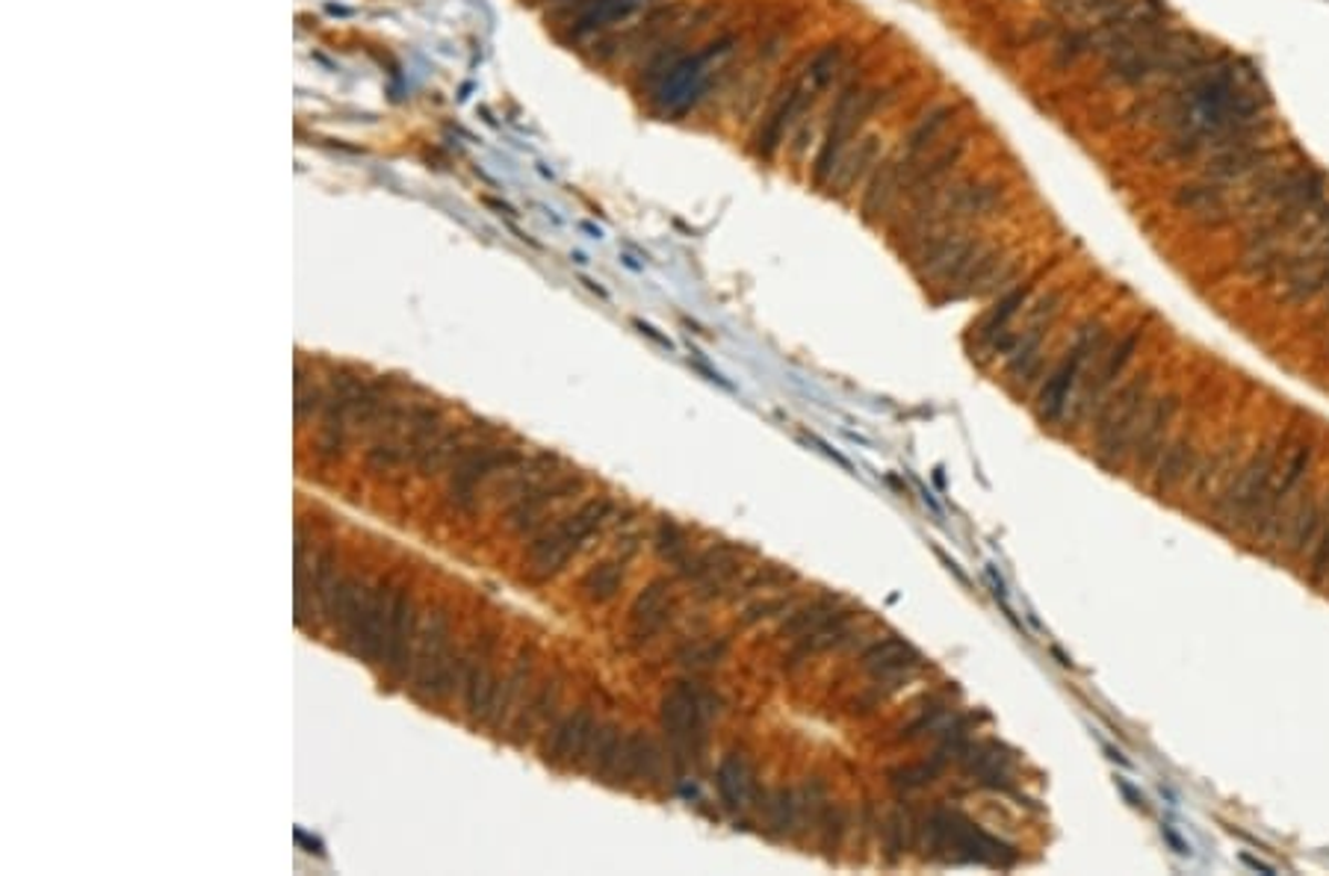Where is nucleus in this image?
I'll use <instances>...</instances> for the list:
<instances>
[{"mask_svg": "<svg viewBox=\"0 0 1329 876\" xmlns=\"http://www.w3.org/2000/svg\"><path fill=\"white\" fill-rule=\"evenodd\" d=\"M1150 389V372L1134 375L1125 387L1111 393L1105 398V405L1099 407V414L1093 416V425H1097V460L1102 467L1117 469L1129 458L1138 425H1141L1143 414H1146V407L1152 401Z\"/></svg>", "mask_w": 1329, "mask_h": 876, "instance_id": "8", "label": "nucleus"}, {"mask_svg": "<svg viewBox=\"0 0 1329 876\" xmlns=\"http://www.w3.org/2000/svg\"><path fill=\"white\" fill-rule=\"evenodd\" d=\"M955 104L934 106V109H928V113L922 115L920 122L911 127V133L890 150V157L881 159V166L874 168V175L869 177L863 201H860V212H863V219L869 221V225H878V221L886 219L890 212H895L904 186L911 184V177L920 171L922 163L937 150V145L948 133V127L955 124Z\"/></svg>", "mask_w": 1329, "mask_h": 876, "instance_id": "1", "label": "nucleus"}, {"mask_svg": "<svg viewBox=\"0 0 1329 876\" xmlns=\"http://www.w3.org/2000/svg\"><path fill=\"white\" fill-rule=\"evenodd\" d=\"M419 628L417 614H414V602H411L408 591H393V608L391 623H387V640H384V670L391 672L393 679H405L414 664V644H417Z\"/></svg>", "mask_w": 1329, "mask_h": 876, "instance_id": "21", "label": "nucleus"}, {"mask_svg": "<svg viewBox=\"0 0 1329 876\" xmlns=\"http://www.w3.org/2000/svg\"><path fill=\"white\" fill-rule=\"evenodd\" d=\"M854 619H856L854 608H842L837 617L830 619L828 626L819 628V632H812V635L801 637V640H795L792 649H789V655L783 658L786 667H798V664L810 661V658H816V655L830 653V649H839V646L848 640V635H851V623H854Z\"/></svg>", "mask_w": 1329, "mask_h": 876, "instance_id": "31", "label": "nucleus"}, {"mask_svg": "<svg viewBox=\"0 0 1329 876\" xmlns=\"http://www.w3.org/2000/svg\"><path fill=\"white\" fill-rule=\"evenodd\" d=\"M925 826V838H928L931 856L943 858V862H955V865H999L1010 867L1019 858V853L1001 838L984 832L975 821H969L966 814L952 812V809H937L928 814Z\"/></svg>", "mask_w": 1329, "mask_h": 876, "instance_id": "6", "label": "nucleus"}, {"mask_svg": "<svg viewBox=\"0 0 1329 876\" xmlns=\"http://www.w3.org/2000/svg\"><path fill=\"white\" fill-rule=\"evenodd\" d=\"M839 611H842V605H839L837 596H819V599L807 602V605H801V608H795L789 617L783 619V626L777 628V637H783V640H801V637L812 635V632H819V628H824L830 623V619L837 617Z\"/></svg>", "mask_w": 1329, "mask_h": 876, "instance_id": "33", "label": "nucleus"}, {"mask_svg": "<svg viewBox=\"0 0 1329 876\" xmlns=\"http://www.w3.org/2000/svg\"><path fill=\"white\" fill-rule=\"evenodd\" d=\"M1176 414H1179L1176 393H1167V396L1152 398L1150 407H1146V414H1143L1141 425H1138L1132 451H1129V458H1132L1134 469H1152L1155 463H1159L1161 451L1167 449L1170 431H1173Z\"/></svg>", "mask_w": 1329, "mask_h": 876, "instance_id": "19", "label": "nucleus"}, {"mask_svg": "<svg viewBox=\"0 0 1329 876\" xmlns=\"http://www.w3.org/2000/svg\"><path fill=\"white\" fill-rule=\"evenodd\" d=\"M943 768H946V764L931 755V759L916 761V764H904V768L890 770V785H893L895 791H920V788L937 782Z\"/></svg>", "mask_w": 1329, "mask_h": 876, "instance_id": "39", "label": "nucleus"}, {"mask_svg": "<svg viewBox=\"0 0 1329 876\" xmlns=\"http://www.w3.org/2000/svg\"><path fill=\"white\" fill-rule=\"evenodd\" d=\"M656 7V0H589L585 7L577 9V18L568 27L571 39H589V35H609L617 30H633L651 9Z\"/></svg>", "mask_w": 1329, "mask_h": 876, "instance_id": "18", "label": "nucleus"}, {"mask_svg": "<svg viewBox=\"0 0 1329 876\" xmlns=\"http://www.w3.org/2000/svg\"><path fill=\"white\" fill-rule=\"evenodd\" d=\"M881 133H863L860 139L851 142L845 154L839 157L824 189L830 195H837V198H848L856 186L865 184L874 175V168L881 166Z\"/></svg>", "mask_w": 1329, "mask_h": 876, "instance_id": "23", "label": "nucleus"}, {"mask_svg": "<svg viewBox=\"0 0 1329 876\" xmlns=\"http://www.w3.org/2000/svg\"><path fill=\"white\" fill-rule=\"evenodd\" d=\"M612 511H615V504L609 502V499H591V502L580 504L573 513L553 522V525H550L541 538H536V543L529 546V575L538 578V582H544V578H553L556 573H562L564 564L580 552L582 543H585L591 534H598V529L612 517Z\"/></svg>", "mask_w": 1329, "mask_h": 876, "instance_id": "7", "label": "nucleus"}, {"mask_svg": "<svg viewBox=\"0 0 1329 876\" xmlns=\"http://www.w3.org/2000/svg\"><path fill=\"white\" fill-rule=\"evenodd\" d=\"M741 566H745V555L739 546L733 543H713L704 552H692L679 575L697 587L700 599H718L727 591H733V584L739 578Z\"/></svg>", "mask_w": 1329, "mask_h": 876, "instance_id": "16", "label": "nucleus"}, {"mask_svg": "<svg viewBox=\"0 0 1329 876\" xmlns=\"http://www.w3.org/2000/svg\"><path fill=\"white\" fill-rule=\"evenodd\" d=\"M801 437H803V440H807V442H810V446H816V449H819L821 455H828V458L833 460V463H839V467H842V469H848V472H854V467H851V460H848V458H842V455H839V451H833V449H830L828 442L821 440V437H816V434H807V431H803Z\"/></svg>", "mask_w": 1329, "mask_h": 876, "instance_id": "48", "label": "nucleus"}, {"mask_svg": "<svg viewBox=\"0 0 1329 876\" xmlns=\"http://www.w3.org/2000/svg\"><path fill=\"white\" fill-rule=\"evenodd\" d=\"M727 649H730L727 637H700V640H692V644L679 649L677 664H683L688 670H706V667L721 664Z\"/></svg>", "mask_w": 1329, "mask_h": 876, "instance_id": "38", "label": "nucleus"}, {"mask_svg": "<svg viewBox=\"0 0 1329 876\" xmlns=\"http://www.w3.org/2000/svg\"><path fill=\"white\" fill-rule=\"evenodd\" d=\"M1311 582L1320 584L1329 575V522L1320 529V538L1315 540V552H1311Z\"/></svg>", "mask_w": 1329, "mask_h": 876, "instance_id": "47", "label": "nucleus"}, {"mask_svg": "<svg viewBox=\"0 0 1329 876\" xmlns=\"http://www.w3.org/2000/svg\"><path fill=\"white\" fill-rule=\"evenodd\" d=\"M653 549H656V555H660L662 561H668V564L677 566V570H683V564L692 557V540H688L686 529H679L677 522L668 520V517H662V520L656 522Z\"/></svg>", "mask_w": 1329, "mask_h": 876, "instance_id": "37", "label": "nucleus"}, {"mask_svg": "<svg viewBox=\"0 0 1329 876\" xmlns=\"http://www.w3.org/2000/svg\"><path fill=\"white\" fill-rule=\"evenodd\" d=\"M391 608L393 591H387L384 584L370 587L366 599L361 602V608L355 611V617L343 626L349 653L357 655V658L366 664L382 661L384 640H387V623H391Z\"/></svg>", "mask_w": 1329, "mask_h": 876, "instance_id": "14", "label": "nucleus"}, {"mask_svg": "<svg viewBox=\"0 0 1329 876\" xmlns=\"http://www.w3.org/2000/svg\"><path fill=\"white\" fill-rule=\"evenodd\" d=\"M556 702H559V685L556 681H544L541 688H538V693L532 699H529L527 711H523V723H527V729H532V726L544 723L547 717L556 711Z\"/></svg>", "mask_w": 1329, "mask_h": 876, "instance_id": "42", "label": "nucleus"}, {"mask_svg": "<svg viewBox=\"0 0 1329 876\" xmlns=\"http://www.w3.org/2000/svg\"><path fill=\"white\" fill-rule=\"evenodd\" d=\"M624 575H626V557H609V561H600V564L591 566L589 573L580 578L582 596H585L589 602H594V605H603V602L615 599L617 591H621V584H624Z\"/></svg>", "mask_w": 1329, "mask_h": 876, "instance_id": "34", "label": "nucleus"}, {"mask_svg": "<svg viewBox=\"0 0 1329 876\" xmlns=\"http://www.w3.org/2000/svg\"><path fill=\"white\" fill-rule=\"evenodd\" d=\"M1108 343V327L1102 322H1088L1081 325L1072 345L1063 352L1052 375L1046 378V384L1037 393V416L1044 423H1061L1067 407L1072 401V393L1079 389L1084 372H1088L1090 361L1097 357L1099 348Z\"/></svg>", "mask_w": 1329, "mask_h": 876, "instance_id": "10", "label": "nucleus"}, {"mask_svg": "<svg viewBox=\"0 0 1329 876\" xmlns=\"http://www.w3.org/2000/svg\"><path fill=\"white\" fill-rule=\"evenodd\" d=\"M789 605H792L789 596H762V599L750 602L748 608H745V614H741V626H754V623L771 619V617H777V614H786Z\"/></svg>", "mask_w": 1329, "mask_h": 876, "instance_id": "43", "label": "nucleus"}, {"mask_svg": "<svg viewBox=\"0 0 1329 876\" xmlns=\"http://www.w3.org/2000/svg\"><path fill=\"white\" fill-rule=\"evenodd\" d=\"M961 764L969 776H975L987 788H1008L1010 785V752L1001 747L999 741H978L969 743L961 755Z\"/></svg>", "mask_w": 1329, "mask_h": 876, "instance_id": "30", "label": "nucleus"}, {"mask_svg": "<svg viewBox=\"0 0 1329 876\" xmlns=\"http://www.w3.org/2000/svg\"><path fill=\"white\" fill-rule=\"evenodd\" d=\"M739 48V33L724 30L706 42L700 51L683 53L656 83H653V109L662 115H683L692 106L713 95L718 80L727 77L733 53Z\"/></svg>", "mask_w": 1329, "mask_h": 876, "instance_id": "3", "label": "nucleus"}, {"mask_svg": "<svg viewBox=\"0 0 1329 876\" xmlns=\"http://www.w3.org/2000/svg\"><path fill=\"white\" fill-rule=\"evenodd\" d=\"M1031 290H1035V283H1017V286L1001 292L999 301L984 313L978 327H975V348L990 352V345L996 343L1005 331H1010V327L1017 325V316L1022 313V307H1028Z\"/></svg>", "mask_w": 1329, "mask_h": 876, "instance_id": "29", "label": "nucleus"}, {"mask_svg": "<svg viewBox=\"0 0 1329 876\" xmlns=\"http://www.w3.org/2000/svg\"><path fill=\"white\" fill-rule=\"evenodd\" d=\"M718 800L730 814H739L757 800V773L745 752H727L715 770Z\"/></svg>", "mask_w": 1329, "mask_h": 876, "instance_id": "25", "label": "nucleus"}, {"mask_svg": "<svg viewBox=\"0 0 1329 876\" xmlns=\"http://www.w3.org/2000/svg\"><path fill=\"white\" fill-rule=\"evenodd\" d=\"M1311 458H1315V449H1311L1309 442H1297L1288 455L1283 458V467H1279V472H1276V481L1274 487H1270V496H1267L1265 508H1261V513L1256 517V522H1253V534H1258V538L1265 540H1276L1279 534H1283L1285 529V520L1291 517V511L1297 508V502H1294V493L1300 490L1302 478H1306V472H1309V463Z\"/></svg>", "mask_w": 1329, "mask_h": 876, "instance_id": "13", "label": "nucleus"}, {"mask_svg": "<svg viewBox=\"0 0 1329 876\" xmlns=\"http://www.w3.org/2000/svg\"><path fill=\"white\" fill-rule=\"evenodd\" d=\"M662 764H665V755H662L660 743L653 741L647 732H630L624 734L612 776L624 779V782H638V779L656 782L662 773Z\"/></svg>", "mask_w": 1329, "mask_h": 876, "instance_id": "28", "label": "nucleus"}, {"mask_svg": "<svg viewBox=\"0 0 1329 876\" xmlns=\"http://www.w3.org/2000/svg\"><path fill=\"white\" fill-rule=\"evenodd\" d=\"M320 405H322V389H316V387L304 389L302 369H295V419L304 423L308 416H313V410H316Z\"/></svg>", "mask_w": 1329, "mask_h": 876, "instance_id": "45", "label": "nucleus"}, {"mask_svg": "<svg viewBox=\"0 0 1329 876\" xmlns=\"http://www.w3.org/2000/svg\"><path fill=\"white\" fill-rule=\"evenodd\" d=\"M523 455L518 449H494V446H476L467 449L458 458L456 469H453V481H449V502L456 504L458 511H470L476 504V493L479 484L488 481L494 472H511L523 463Z\"/></svg>", "mask_w": 1329, "mask_h": 876, "instance_id": "15", "label": "nucleus"}, {"mask_svg": "<svg viewBox=\"0 0 1329 876\" xmlns=\"http://www.w3.org/2000/svg\"><path fill=\"white\" fill-rule=\"evenodd\" d=\"M1291 442V434L1276 437V440L1265 442L1261 449H1256L1244 463H1240L1238 476H1232L1229 487L1217 496L1214 511L1221 517L1226 529H1253V522L1265 508L1270 487L1276 481V472L1283 467L1285 446Z\"/></svg>", "mask_w": 1329, "mask_h": 876, "instance_id": "5", "label": "nucleus"}, {"mask_svg": "<svg viewBox=\"0 0 1329 876\" xmlns=\"http://www.w3.org/2000/svg\"><path fill=\"white\" fill-rule=\"evenodd\" d=\"M721 711V697L692 679L674 681L660 702L662 732L679 752H697L706 723Z\"/></svg>", "mask_w": 1329, "mask_h": 876, "instance_id": "9", "label": "nucleus"}, {"mask_svg": "<svg viewBox=\"0 0 1329 876\" xmlns=\"http://www.w3.org/2000/svg\"><path fill=\"white\" fill-rule=\"evenodd\" d=\"M580 490L582 478L577 476H556L553 481H544V478H541V481H536V484L527 487V490H520L518 496H511L506 520H509V525L515 531L532 529L553 504L568 502V499L580 493Z\"/></svg>", "mask_w": 1329, "mask_h": 876, "instance_id": "20", "label": "nucleus"}, {"mask_svg": "<svg viewBox=\"0 0 1329 876\" xmlns=\"http://www.w3.org/2000/svg\"><path fill=\"white\" fill-rule=\"evenodd\" d=\"M1173 207L1196 219L1200 225H1212V228L1238 216V201H1235L1229 186L1214 184V180H1205V177H1196L1191 184L1179 186L1173 192Z\"/></svg>", "mask_w": 1329, "mask_h": 876, "instance_id": "22", "label": "nucleus"}, {"mask_svg": "<svg viewBox=\"0 0 1329 876\" xmlns=\"http://www.w3.org/2000/svg\"><path fill=\"white\" fill-rule=\"evenodd\" d=\"M952 720H955V711H948V706L925 708L916 720H911V723L899 732V741L911 743L920 741V738H928V734H939Z\"/></svg>", "mask_w": 1329, "mask_h": 876, "instance_id": "41", "label": "nucleus"}, {"mask_svg": "<svg viewBox=\"0 0 1329 876\" xmlns=\"http://www.w3.org/2000/svg\"><path fill=\"white\" fill-rule=\"evenodd\" d=\"M635 327H638V331H642L644 336H651L653 343H660L662 348H668V352H671V348H674V343H671L668 336H662L660 331H656V327H653V325H647V322H635Z\"/></svg>", "mask_w": 1329, "mask_h": 876, "instance_id": "49", "label": "nucleus"}, {"mask_svg": "<svg viewBox=\"0 0 1329 876\" xmlns=\"http://www.w3.org/2000/svg\"><path fill=\"white\" fill-rule=\"evenodd\" d=\"M886 101H890V86H881V83L869 86L863 80L851 77L845 86L839 88L837 104L830 106L828 127H824V136H821L819 154H816V163H812V184L821 186V189L828 186L839 157L845 154L851 142L860 139V136H856L860 127H863Z\"/></svg>", "mask_w": 1329, "mask_h": 876, "instance_id": "4", "label": "nucleus"}, {"mask_svg": "<svg viewBox=\"0 0 1329 876\" xmlns=\"http://www.w3.org/2000/svg\"><path fill=\"white\" fill-rule=\"evenodd\" d=\"M594 732H598L594 711L589 706L577 708L573 715H568L553 726V734H550V741L544 747V759L550 764H559V768L562 764H580L589 755Z\"/></svg>", "mask_w": 1329, "mask_h": 876, "instance_id": "24", "label": "nucleus"}, {"mask_svg": "<svg viewBox=\"0 0 1329 876\" xmlns=\"http://www.w3.org/2000/svg\"><path fill=\"white\" fill-rule=\"evenodd\" d=\"M789 578H795V575L792 573H783V570H777V566H766V570H759L757 575H750L748 582H741V587H736V593H733V596H745V593L766 591V587H775V584H783V582H789Z\"/></svg>", "mask_w": 1329, "mask_h": 876, "instance_id": "46", "label": "nucleus"}, {"mask_svg": "<svg viewBox=\"0 0 1329 876\" xmlns=\"http://www.w3.org/2000/svg\"><path fill=\"white\" fill-rule=\"evenodd\" d=\"M488 649H491V640H488L482 655L465 658L461 685H465L467 715L474 717V720H491V717L497 715V699H500L502 681L497 679V672H494L491 661H488Z\"/></svg>", "mask_w": 1329, "mask_h": 876, "instance_id": "26", "label": "nucleus"}, {"mask_svg": "<svg viewBox=\"0 0 1329 876\" xmlns=\"http://www.w3.org/2000/svg\"><path fill=\"white\" fill-rule=\"evenodd\" d=\"M911 832L913 817L904 812V809H893V812L886 814V821H883V844H886L890 862H895V858H902L904 853H907V847H911Z\"/></svg>", "mask_w": 1329, "mask_h": 876, "instance_id": "40", "label": "nucleus"}, {"mask_svg": "<svg viewBox=\"0 0 1329 876\" xmlns=\"http://www.w3.org/2000/svg\"><path fill=\"white\" fill-rule=\"evenodd\" d=\"M674 611H677L674 578H653V582L635 596L633 605H630V617H626V637H630V644H651L653 637L660 635L662 628L674 619Z\"/></svg>", "mask_w": 1329, "mask_h": 876, "instance_id": "17", "label": "nucleus"}, {"mask_svg": "<svg viewBox=\"0 0 1329 876\" xmlns=\"http://www.w3.org/2000/svg\"><path fill=\"white\" fill-rule=\"evenodd\" d=\"M1143 327H1132L1117 340L1105 343L1099 348V354L1090 361L1088 372L1079 384V396L1072 398V425L1079 428L1084 423H1093V416L1099 414V407L1105 405V398L1114 393L1117 380L1123 378V372L1129 369V363L1134 361V354L1141 348Z\"/></svg>", "mask_w": 1329, "mask_h": 876, "instance_id": "11", "label": "nucleus"}, {"mask_svg": "<svg viewBox=\"0 0 1329 876\" xmlns=\"http://www.w3.org/2000/svg\"><path fill=\"white\" fill-rule=\"evenodd\" d=\"M621 743H624L621 726H615V723L598 726V732H594V738H591L589 755H585V761H589V770L594 773V776H612V770H615V761H617V752H621Z\"/></svg>", "mask_w": 1329, "mask_h": 876, "instance_id": "36", "label": "nucleus"}, {"mask_svg": "<svg viewBox=\"0 0 1329 876\" xmlns=\"http://www.w3.org/2000/svg\"><path fill=\"white\" fill-rule=\"evenodd\" d=\"M819 826H821V847L837 849L839 844H842V835H845V826H848L845 809H839V805H828V812H824V817H821Z\"/></svg>", "mask_w": 1329, "mask_h": 876, "instance_id": "44", "label": "nucleus"}, {"mask_svg": "<svg viewBox=\"0 0 1329 876\" xmlns=\"http://www.w3.org/2000/svg\"><path fill=\"white\" fill-rule=\"evenodd\" d=\"M465 676V661H453L449 653V619L435 611L426 623V632L419 635L417 653H414V688L419 697L440 699L447 697L456 681Z\"/></svg>", "mask_w": 1329, "mask_h": 876, "instance_id": "12", "label": "nucleus"}, {"mask_svg": "<svg viewBox=\"0 0 1329 876\" xmlns=\"http://www.w3.org/2000/svg\"><path fill=\"white\" fill-rule=\"evenodd\" d=\"M1194 460H1196V449H1194V437H1191V434H1182V437H1176V440H1170L1167 449L1161 451L1159 463L1152 467L1155 469V478H1152L1155 490L1164 493V490H1173V487L1182 484V481L1191 476Z\"/></svg>", "mask_w": 1329, "mask_h": 876, "instance_id": "32", "label": "nucleus"}, {"mask_svg": "<svg viewBox=\"0 0 1329 876\" xmlns=\"http://www.w3.org/2000/svg\"><path fill=\"white\" fill-rule=\"evenodd\" d=\"M842 62H845V42H830L812 53L810 60H803L801 69L777 86L768 113L762 115V124L754 136V150L759 157H775L789 131L803 122V115L816 106L821 92L833 86V80L842 71Z\"/></svg>", "mask_w": 1329, "mask_h": 876, "instance_id": "2", "label": "nucleus"}, {"mask_svg": "<svg viewBox=\"0 0 1329 876\" xmlns=\"http://www.w3.org/2000/svg\"><path fill=\"white\" fill-rule=\"evenodd\" d=\"M925 658L916 646H911L904 637H883L874 640L863 655H860V667L865 672H872L874 679H890V676H913L920 670Z\"/></svg>", "mask_w": 1329, "mask_h": 876, "instance_id": "27", "label": "nucleus"}, {"mask_svg": "<svg viewBox=\"0 0 1329 876\" xmlns=\"http://www.w3.org/2000/svg\"><path fill=\"white\" fill-rule=\"evenodd\" d=\"M801 823V796L792 788H777L766 803V826L771 835H792Z\"/></svg>", "mask_w": 1329, "mask_h": 876, "instance_id": "35", "label": "nucleus"}]
</instances>
